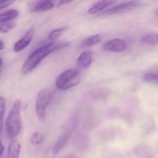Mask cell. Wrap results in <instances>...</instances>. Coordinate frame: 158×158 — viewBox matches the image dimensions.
<instances>
[{
    "label": "cell",
    "instance_id": "obj_2",
    "mask_svg": "<svg viewBox=\"0 0 158 158\" xmlns=\"http://www.w3.org/2000/svg\"><path fill=\"white\" fill-rule=\"evenodd\" d=\"M21 101L19 99L15 100L6 118V130L7 136L10 139H15L21 130Z\"/></svg>",
    "mask_w": 158,
    "mask_h": 158
},
{
    "label": "cell",
    "instance_id": "obj_16",
    "mask_svg": "<svg viewBox=\"0 0 158 158\" xmlns=\"http://www.w3.org/2000/svg\"><path fill=\"white\" fill-rule=\"evenodd\" d=\"M6 102L4 97L0 96V136L2 133L3 128V120L5 111Z\"/></svg>",
    "mask_w": 158,
    "mask_h": 158
},
{
    "label": "cell",
    "instance_id": "obj_22",
    "mask_svg": "<svg viewBox=\"0 0 158 158\" xmlns=\"http://www.w3.org/2000/svg\"><path fill=\"white\" fill-rule=\"evenodd\" d=\"M4 147L2 142L0 140V158H1L3 152Z\"/></svg>",
    "mask_w": 158,
    "mask_h": 158
},
{
    "label": "cell",
    "instance_id": "obj_28",
    "mask_svg": "<svg viewBox=\"0 0 158 158\" xmlns=\"http://www.w3.org/2000/svg\"></svg>",
    "mask_w": 158,
    "mask_h": 158
},
{
    "label": "cell",
    "instance_id": "obj_26",
    "mask_svg": "<svg viewBox=\"0 0 158 158\" xmlns=\"http://www.w3.org/2000/svg\"><path fill=\"white\" fill-rule=\"evenodd\" d=\"M66 158H76V157H74V156H68Z\"/></svg>",
    "mask_w": 158,
    "mask_h": 158
},
{
    "label": "cell",
    "instance_id": "obj_23",
    "mask_svg": "<svg viewBox=\"0 0 158 158\" xmlns=\"http://www.w3.org/2000/svg\"><path fill=\"white\" fill-rule=\"evenodd\" d=\"M71 1H61L59 3V6H62L63 5L69 3Z\"/></svg>",
    "mask_w": 158,
    "mask_h": 158
},
{
    "label": "cell",
    "instance_id": "obj_15",
    "mask_svg": "<svg viewBox=\"0 0 158 158\" xmlns=\"http://www.w3.org/2000/svg\"><path fill=\"white\" fill-rule=\"evenodd\" d=\"M141 42L144 44L150 45H158V33H153L147 34L141 39Z\"/></svg>",
    "mask_w": 158,
    "mask_h": 158
},
{
    "label": "cell",
    "instance_id": "obj_10",
    "mask_svg": "<svg viewBox=\"0 0 158 158\" xmlns=\"http://www.w3.org/2000/svg\"><path fill=\"white\" fill-rule=\"evenodd\" d=\"M21 150V145L17 140H12L8 146L6 158H18Z\"/></svg>",
    "mask_w": 158,
    "mask_h": 158
},
{
    "label": "cell",
    "instance_id": "obj_24",
    "mask_svg": "<svg viewBox=\"0 0 158 158\" xmlns=\"http://www.w3.org/2000/svg\"><path fill=\"white\" fill-rule=\"evenodd\" d=\"M4 48V44L3 42L0 40V50H3Z\"/></svg>",
    "mask_w": 158,
    "mask_h": 158
},
{
    "label": "cell",
    "instance_id": "obj_14",
    "mask_svg": "<svg viewBox=\"0 0 158 158\" xmlns=\"http://www.w3.org/2000/svg\"><path fill=\"white\" fill-rule=\"evenodd\" d=\"M102 40V37L100 34L90 36L84 40L81 44L82 47H89L100 42Z\"/></svg>",
    "mask_w": 158,
    "mask_h": 158
},
{
    "label": "cell",
    "instance_id": "obj_27",
    "mask_svg": "<svg viewBox=\"0 0 158 158\" xmlns=\"http://www.w3.org/2000/svg\"><path fill=\"white\" fill-rule=\"evenodd\" d=\"M156 15L158 17V9L157 10H156Z\"/></svg>",
    "mask_w": 158,
    "mask_h": 158
},
{
    "label": "cell",
    "instance_id": "obj_9",
    "mask_svg": "<svg viewBox=\"0 0 158 158\" xmlns=\"http://www.w3.org/2000/svg\"><path fill=\"white\" fill-rule=\"evenodd\" d=\"M93 53L90 50H86L81 53L78 58L77 63L82 68H86L93 61Z\"/></svg>",
    "mask_w": 158,
    "mask_h": 158
},
{
    "label": "cell",
    "instance_id": "obj_21",
    "mask_svg": "<svg viewBox=\"0 0 158 158\" xmlns=\"http://www.w3.org/2000/svg\"><path fill=\"white\" fill-rule=\"evenodd\" d=\"M14 2L15 1H10V0L0 1V11L8 7L9 6L12 5Z\"/></svg>",
    "mask_w": 158,
    "mask_h": 158
},
{
    "label": "cell",
    "instance_id": "obj_11",
    "mask_svg": "<svg viewBox=\"0 0 158 158\" xmlns=\"http://www.w3.org/2000/svg\"><path fill=\"white\" fill-rule=\"evenodd\" d=\"M70 132H68L61 135L57 140L53 149V153L55 155L57 154L67 143L69 137H70Z\"/></svg>",
    "mask_w": 158,
    "mask_h": 158
},
{
    "label": "cell",
    "instance_id": "obj_13",
    "mask_svg": "<svg viewBox=\"0 0 158 158\" xmlns=\"http://www.w3.org/2000/svg\"><path fill=\"white\" fill-rule=\"evenodd\" d=\"M19 13L15 9H11L0 14V24L6 23L18 15Z\"/></svg>",
    "mask_w": 158,
    "mask_h": 158
},
{
    "label": "cell",
    "instance_id": "obj_7",
    "mask_svg": "<svg viewBox=\"0 0 158 158\" xmlns=\"http://www.w3.org/2000/svg\"><path fill=\"white\" fill-rule=\"evenodd\" d=\"M34 33L33 29L31 28L29 30L21 39L19 40L15 44L14 51L16 53H18L26 48L31 42L33 39Z\"/></svg>",
    "mask_w": 158,
    "mask_h": 158
},
{
    "label": "cell",
    "instance_id": "obj_25",
    "mask_svg": "<svg viewBox=\"0 0 158 158\" xmlns=\"http://www.w3.org/2000/svg\"><path fill=\"white\" fill-rule=\"evenodd\" d=\"M2 65V58H0V70H1Z\"/></svg>",
    "mask_w": 158,
    "mask_h": 158
},
{
    "label": "cell",
    "instance_id": "obj_18",
    "mask_svg": "<svg viewBox=\"0 0 158 158\" xmlns=\"http://www.w3.org/2000/svg\"><path fill=\"white\" fill-rule=\"evenodd\" d=\"M44 137L41 133L36 132L31 137V142L32 144L38 145L43 142Z\"/></svg>",
    "mask_w": 158,
    "mask_h": 158
},
{
    "label": "cell",
    "instance_id": "obj_4",
    "mask_svg": "<svg viewBox=\"0 0 158 158\" xmlns=\"http://www.w3.org/2000/svg\"><path fill=\"white\" fill-rule=\"evenodd\" d=\"M53 91L50 89L42 90L36 98V114L39 119L44 120L45 118L46 107L50 103L53 96Z\"/></svg>",
    "mask_w": 158,
    "mask_h": 158
},
{
    "label": "cell",
    "instance_id": "obj_12",
    "mask_svg": "<svg viewBox=\"0 0 158 158\" xmlns=\"http://www.w3.org/2000/svg\"><path fill=\"white\" fill-rule=\"evenodd\" d=\"M116 2L115 1H102L98 2L92 6L88 12L90 14H95L103 10Z\"/></svg>",
    "mask_w": 158,
    "mask_h": 158
},
{
    "label": "cell",
    "instance_id": "obj_17",
    "mask_svg": "<svg viewBox=\"0 0 158 158\" xmlns=\"http://www.w3.org/2000/svg\"><path fill=\"white\" fill-rule=\"evenodd\" d=\"M67 28V27H64L52 31L48 35V39L50 41H52L56 40L66 30Z\"/></svg>",
    "mask_w": 158,
    "mask_h": 158
},
{
    "label": "cell",
    "instance_id": "obj_20",
    "mask_svg": "<svg viewBox=\"0 0 158 158\" xmlns=\"http://www.w3.org/2000/svg\"><path fill=\"white\" fill-rule=\"evenodd\" d=\"M143 80L146 81H158V74L155 73H147L143 77Z\"/></svg>",
    "mask_w": 158,
    "mask_h": 158
},
{
    "label": "cell",
    "instance_id": "obj_19",
    "mask_svg": "<svg viewBox=\"0 0 158 158\" xmlns=\"http://www.w3.org/2000/svg\"><path fill=\"white\" fill-rule=\"evenodd\" d=\"M16 24L13 22L0 24V33H7L15 27Z\"/></svg>",
    "mask_w": 158,
    "mask_h": 158
},
{
    "label": "cell",
    "instance_id": "obj_1",
    "mask_svg": "<svg viewBox=\"0 0 158 158\" xmlns=\"http://www.w3.org/2000/svg\"><path fill=\"white\" fill-rule=\"evenodd\" d=\"M70 45L69 41H56L49 43L34 51L22 66L21 73L28 74L35 69L44 59L51 53L66 48Z\"/></svg>",
    "mask_w": 158,
    "mask_h": 158
},
{
    "label": "cell",
    "instance_id": "obj_3",
    "mask_svg": "<svg viewBox=\"0 0 158 158\" xmlns=\"http://www.w3.org/2000/svg\"><path fill=\"white\" fill-rule=\"evenodd\" d=\"M81 79L78 70L72 68L65 70L58 76L56 81V85L58 89L65 91L78 84Z\"/></svg>",
    "mask_w": 158,
    "mask_h": 158
},
{
    "label": "cell",
    "instance_id": "obj_6",
    "mask_svg": "<svg viewBox=\"0 0 158 158\" xmlns=\"http://www.w3.org/2000/svg\"><path fill=\"white\" fill-rule=\"evenodd\" d=\"M128 44L124 40L114 39L108 41L102 46L103 50L107 52L120 53L127 48Z\"/></svg>",
    "mask_w": 158,
    "mask_h": 158
},
{
    "label": "cell",
    "instance_id": "obj_5",
    "mask_svg": "<svg viewBox=\"0 0 158 158\" xmlns=\"http://www.w3.org/2000/svg\"><path fill=\"white\" fill-rule=\"evenodd\" d=\"M142 4L141 2L139 1H129L100 12L98 14V16L110 15L127 13L138 8Z\"/></svg>",
    "mask_w": 158,
    "mask_h": 158
},
{
    "label": "cell",
    "instance_id": "obj_8",
    "mask_svg": "<svg viewBox=\"0 0 158 158\" xmlns=\"http://www.w3.org/2000/svg\"><path fill=\"white\" fill-rule=\"evenodd\" d=\"M54 4L50 1H39L34 2L31 5V12H43L51 10Z\"/></svg>",
    "mask_w": 158,
    "mask_h": 158
}]
</instances>
